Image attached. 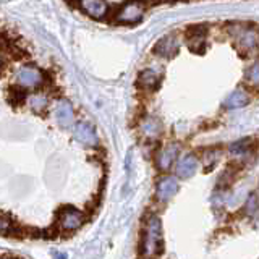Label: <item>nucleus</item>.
I'll list each match as a JSON object with an SVG mask.
<instances>
[{
	"instance_id": "obj_7",
	"label": "nucleus",
	"mask_w": 259,
	"mask_h": 259,
	"mask_svg": "<svg viewBox=\"0 0 259 259\" xmlns=\"http://www.w3.org/2000/svg\"><path fill=\"white\" fill-rule=\"evenodd\" d=\"M75 140L79 141L81 144H88V146H94L97 143V136L94 128L83 121V123H78L75 126Z\"/></svg>"
},
{
	"instance_id": "obj_11",
	"label": "nucleus",
	"mask_w": 259,
	"mask_h": 259,
	"mask_svg": "<svg viewBox=\"0 0 259 259\" xmlns=\"http://www.w3.org/2000/svg\"><path fill=\"white\" fill-rule=\"evenodd\" d=\"M206 26H202V24H198V26H193L190 31H188V36H190V47L193 51H201L202 47H204V42H206Z\"/></svg>"
},
{
	"instance_id": "obj_8",
	"label": "nucleus",
	"mask_w": 259,
	"mask_h": 259,
	"mask_svg": "<svg viewBox=\"0 0 259 259\" xmlns=\"http://www.w3.org/2000/svg\"><path fill=\"white\" fill-rule=\"evenodd\" d=\"M154 52L160 57H165V59H170L178 52V42L174 36H165L162 37L159 42L154 47Z\"/></svg>"
},
{
	"instance_id": "obj_18",
	"label": "nucleus",
	"mask_w": 259,
	"mask_h": 259,
	"mask_svg": "<svg viewBox=\"0 0 259 259\" xmlns=\"http://www.w3.org/2000/svg\"><path fill=\"white\" fill-rule=\"evenodd\" d=\"M46 105H47L46 96L37 94V96H32V97H31V107L34 109L36 112H42V110L46 109Z\"/></svg>"
},
{
	"instance_id": "obj_15",
	"label": "nucleus",
	"mask_w": 259,
	"mask_h": 259,
	"mask_svg": "<svg viewBox=\"0 0 259 259\" xmlns=\"http://www.w3.org/2000/svg\"><path fill=\"white\" fill-rule=\"evenodd\" d=\"M159 81H160L159 73L154 71L152 68H148V70L141 71V75H140V83L144 88H156L159 84Z\"/></svg>"
},
{
	"instance_id": "obj_21",
	"label": "nucleus",
	"mask_w": 259,
	"mask_h": 259,
	"mask_svg": "<svg viewBox=\"0 0 259 259\" xmlns=\"http://www.w3.org/2000/svg\"><path fill=\"white\" fill-rule=\"evenodd\" d=\"M55 259H67V256H65V254H57Z\"/></svg>"
},
{
	"instance_id": "obj_19",
	"label": "nucleus",
	"mask_w": 259,
	"mask_h": 259,
	"mask_svg": "<svg viewBox=\"0 0 259 259\" xmlns=\"http://www.w3.org/2000/svg\"><path fill=\"white\" fill-rule=\"evenodd\" d=\"M249 144H251V140H240L230 146V151L233 154H245V151H248L249 148Z\"/></svg>"
},
{
	"instance_id": "obj_17",
	"label": "nucleus",
	"mask_w": 259,
	"mask_h": 259,
	"mask_svg": "<svg viewBox=\"0 0 259 259\" xmlns=\"http://www.w3.org/2000/svg\"><path fill=\"white\" fill-rule=\"evenodd\" d=\"M245 78L249 84L253 86H259V62L253 63L251 67L245 71Z\"/></svg>"
},
{
	"instance_id": "obj_14",
	"label": "nucleus",
	"mask_w": 259,
	"mask_h": 259,
	"mask_svg": "<svg viewBox=\"0 0 259 259\" xmlns=\"http://www.w3.org/2000/svg\"><path fill=\"white\" fill-rule=\"evenodd\" d=\"M246 104H248V94L245 93V89H235L224 102L227 109H240Z\"/></svg>"
},
{
	"instance_id": "obj_22",
	"label": "nucleus",
	"mask_w": 259,
	"mask_h": 259,
	"mask_svg": "<svg viewBox=\"0 0 259 259\" xmlns=\"http://www.w3.org/2000/svg\"><path fill=\"white\" fill-rule=\"evenodd\" d=\"M4 259H12V257H4Z\"/></svg>"
},
{
	"instance_id": "obj_9",
	"label": "nucleus",
	"mask_w": 259,
	"mask_h": 259,
	"mask_svg": "<svg viewBox=\"0 0 259 259\" xmlns=\"http://www.w3.org/2000/svg\"><path fill=\"white\" fill-rule=\"evenodd\" d=\"M196 167H198V160L193 154L183 156L177 164V175L180 178H190L196 172Z\"/></svg>"
},
{
	"instance_id": "obj_6",
	"label": "nucleus",
	"mask_w": 259,
	"mask_h": 259,
	"mask_svg": "<svg viewBox=\"0 0 259 259\" xmlns=\"http://www.w3.org/2000/svg\"><path fill=\"white\" fill-rule=\"evenodd\" d=\"M143 16V8L140 4H125L117 15V21L120 23H136Z\"/></svg>"
},
{
	"instance_id": "obj_13",
	"label": "nucleus",
	"mask_w": 259,
	"mask_h": 259,
	"mask_svg": "<svg viewBox=\"0 0 259 259\" xmlns=\"http://www.w3.org/2000/svg\"><path fill=\"white\" fill-rule=\"evenodd\" d=\"M177 154H178V146L177 144L165 146V148L162 149L159 152V156H157V165L160 168H168L170 165H172L174 159L177 157Z\"/></svg>"
},
{
	"instance_id": "obj_10",
	"label": "nucleus",
	"mask_w": 259,
	"mask_h": 259,
	"mask_svg": "<svg viewBox=\"0 0 259 259\" xmlns=\"http://www.w3.org/2000/svg\"><path fill=\"white\" fill-rule=\"evenodd\" d=\"M178 191V183L174 178H162L157 185V198L160 201H167Z\"/></svg>"
},
{
	"instance_id": "obj_5",
	"label": "nucleus",
	"mask_w": 259,
	"mask_h": 259,
	"mask_svg": "<svg viewBox=\"0 0 259 259\" xmlns=\"http://www.w3.org/2000/svg\"><path fill=\"white\" fill-rule=\"evenodd\" d=\"M54 113H55L57 121H59V125L63 128H68L70 125H73V121H75V112H73V107L67 101H62L57 104Z\"/></svg>"
},
{
	"instance_id": "obj_4",
	"label": "nucleus",
	"mask_w": 259,
	"mask_h": 259,
	"mask_svg": "<svg viewBox=\"0 0 259 259\" xmlns=\"http://www.w3.org/2000/svg\"><path fill=\"white\" fill-rule=\"evenodd\" d=\"M16 79L23 88H34L42 83L44 76L36 67H23L16 73Z\"/></svg>"
},
{
	"instance_id": "obj_16",
	"label": "nucleus",
	"mask_w": 259,
	"mask_h": 259,
	"mask_svg": "<svg viewBox=\"0 0 259 259\" xmlns=\"http://www.w3.org/2000/svg\"><path fill=\"white\" fill-rule=\"evenodd\" d=\"M143 133L146 136H149V138H154V136H157L159 132H160V126H159V121L157 120H154V118H146L143 121Z\"/></svg>"
},
{
	"instance_id": "obj_12",
	"label": "nucleus",
	"mask_w": 259,
	"mask_h": 259,
	"mask_svg": "<svg viewBox=\"0 0 259 259\" xmlns=\"http://www.w3.org/2000/svg\"><path fill=\"white\" fill-rule=\"evenodd\" d=\"M79 7L93 16V18H102L107 13V4L105 2H96V0H88V2H79Z\"/></svg>"
},
{
	"instance_id": "obj_2",
	"label": "nucleus",
	"mask_w": 259,
	"mask_h": 259,
	"mask_svg": "<svg viewBox=\"0 0 259 259\" xmlns=\"http://www.w3.org/2000/svg\"><path fill=\"white\" fill-rule=\"evenodd\" d=\"M59 222H60V227L63 230H76L79 229L81 225H83L84 222V215L83 212H79L78 209L75 207H71V206H65L60 209V219H59Z\"/></svg>"
},
{
	"instance_id": "obj_20",
	"label": "nucleus",
	"mask_w": 259,
	"mask_h": 259,
	"mask_svg": "<svg viewBox=\"0 0 259 259\" xmlns=\"http://www.w3.org/2000/svg\"><path fill=\"white\" fill-rule=\"evenodd\" d=\"M24 101V89L20 88H12L10 89V102L12 104H20Z\"/></svg>"
},
{
	"instance_id": "obj_1",
	"label": "nucleus",
	"mask_w": 259,
	"mask_h": 259,
	"mask_svg": "<svg viewBox=\"0 0 259 259\" xmlns=\"http://www.w3.org/2000/svg\"><path fill=\"white\" fill-rule=\"evenodd\" d=\"M143 249H144V253L149 254V256H156V254L160 253L162 249H164L162 227H160V221L157 217H151L148 225H146Z\"/></svg>"
},
{
	"instance_id": "obj_3",
	"label": "nucleus",
	"mask_w": 259,
	"mask_h": 259,
	"mask_svg": "<svg viewBox=\"0 0 259 259\" xmlns=\"http://www.w3.org/2000/svg\"><path fill=\"white\" fill-rule=\"evenodd\" d=\"M235 39L241 51H253L259 46V32L253 26L240 28L238 32H235Z\"/></svg>"
}]
</instances>
